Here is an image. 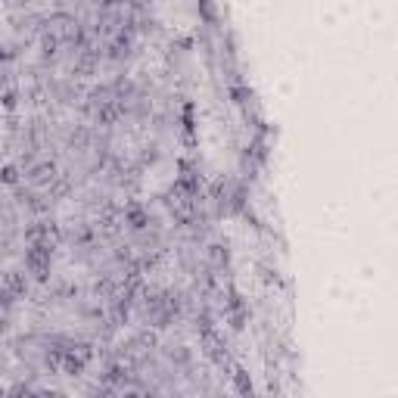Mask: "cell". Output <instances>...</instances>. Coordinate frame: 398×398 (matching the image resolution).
Here are the masks:
<instances>
[{
  "mask_svg": "<svg viewBox=\"0 0 398 398\" xmlns=\"http://www.w3.org/2000/svg\"><path fill=\"white\" fill-rule=\"evenodd\" d=\"M59 47H63V41H59V35L54 32V28H47V32L41 35V56H44V59H56Z\"/></svg>",
  "mask_w": 398,
  "mask_h": 398,
  "instance_id": "obj_10",
  "label": "cell"
},
{
  "mask_svg": "<svg viewBox=\"0 0 398 398\" xmlns=\"http://www.w3.org/2000/svg\"><path fill=\"white\" fill-rule=\"evenodd\" d=\"M212 330H215L212 311H206V308H202V311L197 314V333H199V336H206V333H212Z\"/></svg>",
  "mask_w": 398,
  "mask_h": 398,
  "instance_id": "obj_15",
  "label": "cell"
},
{
  "mask_svg": "<svg viewBox=\"0 0 398 398\" xmlns=\"http://www.w3.org/2000/svg\"><path fill=\"white\" fill-rule=\"evenodd\" d=\"M230 100H234L237 103V106H246V103H249L252 100V91H249V87H230Z\"/></svg>",
  "mask_w": 398,
  "mask_h": 398,
  "instance_id": "obj_16",
  "label": "cell"
},
{
  "mask_svg": "<svg viewBox=\"0 0 398 398\" xmlns=\"http://www.w3.org/2000/svg\"><path fill=\"white\" fill-rule=\"evenodd\" d=\"M221 308H224V321L230 324V330H243L246 321H249V305L243 302V296H240L237 290H228L221 299Z\"/></svg>",
  "mask_w": 398,
  "mask_h": 398,
  "instance_id": "obj_3",
  "label": "cell"
},
{
  "mask_svg": "<svg viewBox=\"0 0 398 398\" xmlns=\"http://www.w3.org/2000/svg\"><path fill=\"white\" fill-rule=\"evenodd\" d=\"M16 199H19V206H25L28 212H35V215H41L50 209V202L44 197H37V193H32V190H22V187H16Z\"/></svg>",
  "mask_w": 398,
  "mask_h": 398,
  "instance_id": "obj_8",
  "label": "cell"
},
{
  "mask_svg": "<svg viewBox=\"0 0 398 398\" xmlns=\"http://www.w3.org/2000/svg\"><path fill=\"white\" fill-rule=\"evenodd\" d=\"M22 184V168L16 162L0 165V187H19Z\"/></svg>",
  "mask_w": 398,
  "mask_h": 398,
  "instance_id": "obj_12",
  "label": "cell"
},
{
  "mask_svg": "<svg viewBox=\"0 0 398 398\" xmlns=\"http://www.w3.org/2000/svg\"><path fill=\"white\" fill-rule=\"evenodd\" d=\"M230 377H234V389H237L240 395H252V389H255L252 386V377L243 371V367H234V373H230Z\"/></svg>",
  "mask_w": 398,
  "mask_h": 398,
  "instance_id": "obj_14",
  "label": "cell"
},
{
  "mask_svg": "<svg viewBox=\"0 0 398 398\" xmlns=\"http://www.w3.org/2000/svg\"><path fill=\"white\" fill-rule=\"evenodd\" d=\"M206 259H209V265L212 268H228L230 265V249L228 246H221V243H212L206 249Z\"/></svg>",
  "mask_w": 398,
  "mask_h": 398,
  "instance_id": "obj_11",
  "label": "cell"
},
{
  "mask_svg": "<svg viewBox=\"0 0 398 398\" xmlns=\"http://www.w3.org/2000/svg\"><path fill=\"white\" fill-rule=\"evenodd\" d=\"M16 302H19V299L13 296L10 290H6V287H0V308H4V311H6V308H13Z\"/></svg>",
  "mask_w": 398,
  "mask_h": 398,
  "instance_id": "obj_17",
  "label": "cell"
},
{
  "mask_svg": "<svg viewBox=\"0 0 398 398\" xmlns=\"http://www.w3.org/2000/svg\"><path fill=\"white\" fill-rule=\"evenodd\" d=\"M128 380H131V367L128 364H109L106 373H103V383H106V386H125Z\"/></svg>",
  "mask_w": 398,
  "mask_h": 398,
  "instance_id": "obj_9",
  "label": "cell"
},
{
  "mask_svg": "<svg viewBox=\"0 0 398 398\" xmlns=\"http://www.w3.org/2000/svg\"><path fill=\"white\" fill-rule=\"evenodd\" d=\"M125 112H128V100H109L94 109V122L100 128H112L118 118H125Z\"/></svg>",
  "mask_w": 398,
  "mask_h": 398,
  "instance_id": "obj_6",
  "label": "cell"
},
{
  "mask_svg": "<svg viewBox=\"0 0 398 398\" xmlns=\"http://www.w3.org/2000/svg\"><path fill=\"white\" fill-rule=\"evenodd\" d=\"M0 103H4L6 109H16V91H4L0 94Z\"/></svg>",
  "mask_w": 398,
  "mask_h": 398,
  "instance_id": "obj_20",
  "label": "cell"
},
{
  "mask_svg": "<svg viewBox=\"0 0 398 398\" xmlns=\"http://www.w3.org/2000/svg\"><path fill=\"white\" fill-rule=\"evenodd\" d=\"M28 181V187H35V190H44V187H50L59 178V168L54 159H44V162H35L28 165V171L22 175Z\"/></svg>",
  "mask_w": 398,
  "mask_h": 398,
  "instance_id": "obj_4",
  "label": "cell"
},
{
  "mask_svg": "<svg viewBox=\"0 0 398 398\" xmlns=\"http://www.w3.org/2000/svg\"><path fill=\"white\" fill-rule=\"evenodd\" d=\"M184 131L193 134V103H184Z\"/></svg>",
  "mask_w": 398,
  "mask_h": 398,
  "instance_id": "obj_18",
  "label": "cell"
},
{
  "mask_svg": "<svg viewBox=\"0 0 398 398\" xmlns=\"http://www.w3.org/2000/svg\"><path fill=\"white\" fill-rule=\"evenodd\" d=\"M16 56L19 54L10 47V44H0V63H10V59H16Z\"/></svg>",
  "mask_w": 398,
  "mask_h": 398,
  "instance_id": "obj_19",
  "label": "cell"
},
{
  "mask_svg": "<svg viewBox=\"0 0 398 398\" xmlns=\"http://www.w3.org/2000/svg\"><path fill=\"white\" fill-rule=\"evenodd\" d=\"M22 265H25V274H32L35 280H50V268H54V249L47 246H25V255H22Z\"/></svg>",
  "mask_w": 398,
  "mask_h": 398,
  "instance_id": "obj_1",
  "label": "cell"
},
{
  "mask_svg": "<svg viewBox=\"0 0 398 398\" xmlns=\"http://www.w3.org/2000/svg\"><path fill=\"white\" fill-rule=\"evenodd\" d=\"M0 287H6L16 299L28 296V274L25 271H0Z\"/></svg>",
  "mask_w": 398,
  "mask_h": 398,
  "instance_id": "obj_7",
  "label": "cell"
},
{
  "mask_svg": "<svg viewBox=\"0 0 398 398\" xmlns=\"http://www.w3.org/2000/svg\"><path fill=\"white\" fill-rule=\"evenodd\" d=\"M22 240L25 246H47V249H56L59 240H63V230L54 221H32L25 230H22Z\"/></svg>",
  "mask_w": 398,
  "mask_h": 398,
  "instance_id": "obj_2",
  "label": "cell"
},
{
  "mask_svg": "<svg viewBox=\"0 0 398 398\" xmlns=\"http://www.w3.org/2000/svg\"><path fill=\"white\" fill-rule=\"evenodd\" d=\"M159 345V336L153 333V330H140L137 336H134L131 342H128V349H140V352H149V349H156Z\"/></svg>",
  "mask_w": 398,
  "mask_h": 398,
  "instance_id": "obj_13",
  "label": "cell"
},
{
  "mask_svg": "<svg viewBox=\"0 0 398 398\" xmlns=\"http://www.w3.org/2000/svg\"><path fill=\"white\" fill-rule=\"evenodd\" d=\"M122 221L128 230H134V234H140V230H147L149 224H153V218H149V209H144L140 202H128L122 209Z\"/></svg>",
  "mask_w": 398,
  "mask_h": 398,
  "instance_id": "obj_5",
  "label": "cell"
}]
</instances>
